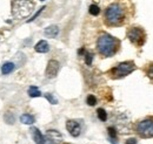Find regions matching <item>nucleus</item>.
I'll return each mask as SVG.
<instances>
[{"label":"nucleus","mask_w":153,"mask_h":144,"mask_svg":"<svg viewBox=\"0 0 153 144\" xmlns=\"http://www.w3.org/2000/svg\"><path fill=\"white\" fill-rule=\"evenodd\" d=\"M86 102L88 106H96L97 104V97L94 95H88L86 98Z\"/></svg>","instance_id":"18"},{"label":"nucleus","mask_w":153,"mask_h":144,"mask_svg":"<svg viewBox=\"0 0 153 144\" xmlns=\"http://www.w3.org/2000/svg\"><path fill=\"white\" fill-rule=\"evenodd\" d=\"M66 129L70 132V135L73 136V137H78L81 134V126H80V123L78 121H73V120L67 121Z\"/></svg>","instance_id":"8"},{"label":"nucleus","mask_w":153,"mask_h":144,"mask_svg":"<svg viewBox=\"0 0 153 144\" xmlns=\"http://www.w3.org/2000/svg\"><path fill=\"white\" fill-rule=\"evenodd\" d=\"M99 13H100V8H99V6H97V5H91L90 6V14H92V15H99Z\"/></svg>","instance_id":"17"},{"label":"nucleus","mask_w":153,"mask_h":144,"mask_svg":"<svg viewBox=\"0 0 153 144\" xmlns=\"http://www.w3.org/2000/svg\"><path fill=\"white\" fill-rule=\"evenodd\" d=\"M34 121H36L34 117L32 115H30V114H22L20 116V122L24 123V124H33Z\"/></svg>","instance_id":"14"},{"label":"nucleus","mask_w":153,"mask_h":144,"mask_svg":"<svg viewBox=\"0 0 153 144\" xmlns=\"http://www.w3.org/2000/svg\"><path fill=\"white\" fill-rule=\"evenodd\" d=\"M97 115H98V118L101 121V122H105L106 120H107V112L104 110V109H98V111H97Z\"/></svg>","instance_id":"16"},{"label":"nucleus","mask_w":153,"mask_h":144,"mask_svg":"<svg viewBox=\"0 0 153 144\" xmlns=\"http://www.w3.org/2000/svg\"><path fill=\"white\" fill-rule=\"evenodd\" d=\"M59 69H60V65L57 60L48 61L47 67H46V77L47 79H54L59 73Z\"/></svg>","instance_id":"7"},{"label":"nucleus","mask_w":153,"mask_h":144,"mask_svg":"<svg viewBox=\"0 0 153 144\" xmlns=\"http://www.w3.org/2000/svg\"><path fill=\"white\" fill-rule=\"evenodd\" d=\"M137 132L140 137L143 138H151L153 137V117L145 118L143 121H140L137 126Z\"/></svg>","instance_id":"5"},{"label":"nucleus","mask_w":153,"mask_h":144,"mask_svg":"<svg viewBox=\"0 0 153 144\" xmlns=\"http://www.w3.org/2000/svg\"><path fill=\"white\" fill-rule=\"evenodd\" d=\"M45 97L50 101V103H52V104H57L58 103V101H57V98H54V96L52 95V94H45Z\"/></svg>","instance_id":"22"},{"label":"nucleus","mask_w":153,"mask_h":144,"mask_svg":"<svg viewBox=\"0 0 153 144\" xmlns=\"http://www.w3.org/2000/svg\"><path fill=\"white\" fill-rule=\"evenodd\" d=\"M108 135H110V138L111 140H113V141L117 140V131H115V129L113 126L108 128Z\"/></svg>","instance_id":"21"},{"label":"nucleus","mask_w":153,"mask_h":144,"mask_svg":"<svg viewBox=\"0 0 153 144\" xmlns=\"http://www.w3.org/2000/svg\"><path fill=\"white\" fill-rule=\"evenodd\" d=\"M28 95L31 97H39V96H41V93H40V90L37 87L32 86V87L28 88Z\"/></svg>","instance_id":"15"},{"label":"nucleus","mask_w":153,"mask_h":144,"mask_svg":"<svg viewBox=\"0 0 153 144\" xmlns=\"http://www.w3.org/2000/svg\"><path fill=\"white\" fill-rule=\"evenodd\" d=\"M92 61H93V54L92 53H86L85 54V62L87 66H91L92 65Z\"/></svg>","instance_id":"20"},{"label":"nucleus","mask_w":153,"mask_h":144,"mask_svg":"<svg viewBox=\"0 0 153 144\" xmlns=\"http://www.w3.org/2000/svg\"><path fill=\"white\" fill-rule=\"evenodd\" d=\"M135 65L132 61H125L119 63L118 66H115L113 69L110 71V74L112 75V77L114 79H120V77H125L127 75H130L132 72L135 71Z\"/></svg>","instance_id":"4"},{"label":"nucleus","mask_w":153,"mask_h":144,"mask_svg":"<svg viewBox=\"0 0 153 144\" xmlns=\"http://www.w3.org/2000/svg\"><path fill=\"white\" fill-rule=\"evenodd\" d=\"M145 71H146V75H147V77H149V79H151V80L153 81V63H151L150 66H147Z\"/></svg>","instance_id":"19"},{"label":"nucleus","mask_w":153,"mask_h":144,"mask_svg":"<svg viewBox=\"0 0 153 144\" xmlns=\"http://www.w3.org/2000/svg\"><path fill=\"white\" fill-rule=\"evenodd\" d=\"M16 69V66L13 62H5L2 66H1V73L2 75H8L12 72H14Z\"/></svg>","instance_id":"13"},{"label":"nucleus","mask_w":153,"mask_h":144,"mask_svg":"<svg viewBox=\"0 0 153 144\" xmlns=\"http://www.w3.org/2000/svg\"><path fill=\"white\" fill-rule=\"evenodd\" d=\"M125 20V10L120 4H112L105 11V21L108 26H119Z\"/></svg>","instance_id":"2"},{"label":"nucleus","mask_w":153,"mask_h":144,"mask_svg":"<svg viewBox=\"0 0 153 144\" xmlns=\"http://www.w3.org/2000/svg\"><path fill=\"white\" fill-rule=\"evenodd\" d=\"M119 46H120L119 40L107 33H102L98 37V41H97L98 52L105 57L113 56L118 52Z\"/></svg>","instance_id":"1"},{"label":"nucleus","mask_w":153,"mask_h":144,"mask_svg":"<svg viewBox=\"0 0 153 144\" xmlns=\"http://www.w3.org/2000/svg\"><path fill=\"white\" fill-rule=\"evenodd\" d=\"M34 8V4L31 0H13L12 1V15L16 19L28 17Z\"/></svg>","instance_id":"3"},{"label":"nucleus","mask_w":153,"mask_h":144,"mask_svg":"<svg viewBox=\"0 0 153 144\" xmlns=\"http://www.w3.org/2000/svg\"><path fill=\"white\" fill-rule=\"evenodd\" d=\"M31 134H32L33 141H34L37 144L46 143V138H45V136L39 131V129H37V128H32V129H31Z\"/></svg>","instance_id":"10"},{"label":"nucleus","mask_w":153,"mask_h":144,"mask_svg":"<svg viewBox=\"0 0 153 144\" xmlns=\"http://www.w3.org/2000/svg\"><path fill=\"white\" fill-rule=\"evenodd\" d=\"M45 35L47 37H57L59 34V28L56 25H52V26H48L46 29H45Z\"/></svg>","instance_id":"12"},{"label":"nucleus","mask_w":153,"mask_h":144,"mask_svg":"<svg viewBox=\"0 0 153 144\" xmlns=\"http://www.w3.org/2000/svg\"><path fill=\"white\" fill-rule=\"evenodd\" d=\"M45 138L48 144H60L62 142V136L57 130H47Z\"/></svg>","instance_id":"9"},{"label":"nucleus","mask_w":153,"mask_h":144,"mask_svg":"<svg viewBox=\"0 0 153 144\" xmlns=\"http://www.w3.org/2000/svg\"><path fill=\"white\" fill-rule=\"evenodd\" d=\"M126 144H137V140L135 138H128L126 141Z\"/></svg>","instance_id":"25"},{"label":"nucleus","mask_w":153,"mask_h":144,"mask_svg":"<svg viewBox=\"0 0 153 144\" xmlns=\"http://www.w3.org/2000/svg\"><path fill=\"white\" fill-rule=\"evenodd\" d=\"M41 1H44V0H41Z\"/></svg>","instance_id":"26"},{"label":"nucleus","mask_w":153,"mask_h":144,"mask_svg":"<svg viewBox=\"0 0 153 144\" xmlns=\"http://www.w3.org/2000/svg\"><path fill=\"white\" fill-rule=\"evenodd\" d=\"M34 49H36V52H38V53H47V52L50 51V45L47 43V41L40 40L38 43L36 45Z\"/></svg>","instance_id":"11"},{"label":"nucleus","mask_w":153,"mask_h":144,"mask_svg":"<svg viewBox=\"0 0 153 144\" xmlns=\"http://www.w3.org/2000/svg\"><path fill=\"white\" fill-rule=\"evenodd\" d=\"M127 37L133 45L139 47L144 45L146 40V33L141 27H131L127 31Z\"/></svg>","instance_id":"6"},{"label":"nucleus","mask_w":153,"mask_h":144,"mask_svg":"<svg viewBox=\"0 0 153 144\" xmlns=\"http://www.w3.org/2000/svg\"><path fill=\"white\" fill-rule=\"evenodd\" d=\"M42 10H45V7H41V8H40V10H39L38 12H37V13H36V14H34V15H33V17H32V19H30V20H28V21H27V22H31V21H33V20H36V18H37V17H38L39 14H40V13H41V12H42Z\"/></svg>","instance_id":"24"},{"label":"nucleus","mask_w":153,"mask_h":144,"mask_svg":"<svg viewBox=\"0 0 153 144\" xmlns=\"http://www.w3.org/2000/svg\"><path fill=\"white\" fill-rule=\"evenodd\" d=\"M5 121H6L7 123H10V124H11V123H14V116L11 115V117H8V115L6 114V115H5Z\"/></svg>","instance_id":"23"}]
</instances>
